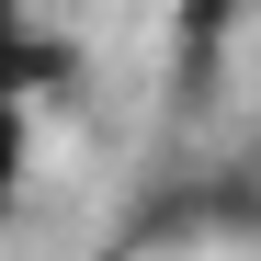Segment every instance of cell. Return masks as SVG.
Masks as SVG:
<instances>
[{
  "label": "cell",
  "mask_w": 261,
  "mask_h": 261,
  "mask_svg": "<svg viewBox=\"0 0 261 261\" xmlns=\"http://www.w3.org/2000/svg\"><path fill=\"white\" fill-rule=\"evenodd\" d=\"M80 46L57 23H34L23 0H0V102H23V114H46V102H80Z\"/></svg>",
  "instance_id": "obj_1"
},
{
  "label": "cell",
  "mask_w": 261,
  "mask_h": 261,
  "mask_svg": "<svg viewBox=\"0 0 261 261\" xmlns=\"http://www.w3.org/2000/svg\"><path fill=\"white\" fill-rule=\"evenodd\" d=\"M239 12H250V0H170V91H182V114L216 102L227 46H239Z\"/></svg>",
  "instance_id": "obj_2"
},
{
  "label": "cell",
  "mask_w": 261,
  "mask_h": 261,
  "mask_svg": "<svg viewBox=\"0 0 261 261\" xmlns=\"http://www.w3.org/2000/svg\"><path fill=\"white\" fill-rule=\"evenodd\" d=\"M23 170H34V114H23V102H0V204L23 193Z\"/></svg>",
  "instance_id": "obj_3"
},
{
  "label": "cell",
  "mask_w": 261,
  "mask_h": 261,
  "mask_svg": "<svg viewBox=\"0 0 261 261\" xmlns=\"http://www.w3.org/2000/svg\"><path fill=\"white\" fill-rule=\"evenodd\" d=\"M102 261H125V250H102Z\"/></svg>",
  "instance_id": "obj_4"
}]
</instances>
